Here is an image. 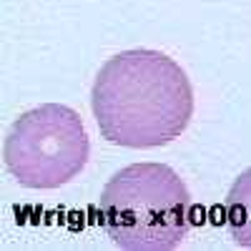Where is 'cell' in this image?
<instances>
[{"label":"cell","instance_id":"3957f363","mask_svg":"<svg viewBox=\"0 0 251 251\" xmlns=\"http://www.w3.org/2000/svg\"><path fill=\"white\" fill-rule=\"evenodd\" d=\"M5 166L25 188H60L88 163L91 141L80 116L63 103H43L20 116L5 136Z\"/></svg>","mask_w":251,"mask_h":251},{"label":"cell","instance_id":"277c9868","mask_svg":"<svg viewBox=\"0 0 251 251\" xmlns=\"http://www.w3.org/2000/svg\"><path fill=\"white\" fill-rule=\"evenodd\" d=\"M224 216L231 239L241 249H251V169L241 171L228 188Z\"/></svg>","mask_w":251,"mask_h":251},{"label":"cell","instance_id":"6da1fadb","mask_svg":"<svg viewBox=\"0 0 251 251\" xmlns=\"http://www.w3.org/2000/svg\"><path fill=\"white\" fill-rule=\"evenodd\" d=\"M91 108L100 136L123 149H158L191 123L194 88L186 71L161 50H121L100 66Z\"/></svg>","mask_w":251,"mask_h":251},{"label":"cell","instance_id":"7a4b0ae2","mask_svg":"<svg viewBox=\"0 0 251 251\" xmlns=\"http://www.w3.org/2000/svg\"><path fill=\"white\" fill-rule=\"evenodd\" d=\"M100 224L123 251H174L191 228V194L166 163H131L100 191Z\"/></svg>","mask_w":251,"mask_h":251}]
</instances>
